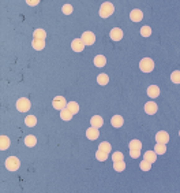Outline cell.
<instances>
[{
    "label": "cell",
    "mask_w": 180,
    "mask_h": 193,
    "mask_svg": "<svg viewBox=\"0 0 180 193\" xmlns=\"http://www.w3.org/2000/svg\"><path fill=\"white\" fill-rule=\"evenodd\" d=\"M113 11H115V7H113L112 3L105 2L100 7V16L101 18H108V16H110L113 14Z\"/></svg>",
    "instance_id": "6da1fadb"
},
{
    "label": "cell",
    "mask_w": 180,
    "mask_h": 193,
    "mask_svg": "<svg viewBox=\"0 0 180 193\" xmlns=\"http://www.w3.org/2000/svg\"><path fill=\"white\" fill-rule=\"evenodd\" d=\"M139 68L143 71V73H150V71H153V68H154V62L151 60L150 58H143L139 63Z\"/></svg>",
    "instance_id": "7a4b0ae2"
},
{
    "label": "cell",
    "mask_w": 180,
    "mask_h": 193,
    "mask_svg": "<svg viewBox=\"0 0 180 193\" xmlns=\"http://www.w3.org/2000/svg\"><path fill=\"white\" fill-rule=\"evenodd\" d=\"M20 166V162L18 158H15V156H10V158H7V160H6V167H7V170H10V171H16L19 168Z\"/></svg>",
    "instance_id": "3957f363"
},
{
    "label": "cell",
    "mask_w": 180,
    "mask_h": 193,
    "mask_svg": "<svg viewBox=\"0 0 180 193\" xmlns=\"http://www.w3.org/2000/svg\"><path fill=\"white\" fill-rule=\"evenodd\" d=\"M30 107H32V103L29 101V99L22 97V99H19L18 101H16V108H18V111H20V112L29 111Z\"/></svg>",
    "instance_id": "277c9868"
},
{
    "label": "cell",
    "mask_w": 180,
    "mask_h": 193,
    "mask_svg": "<svg viewBox=\"0 0 180 193\" xmlns=\"http://www.w3.org/2000/svg\"><path fill=\"white\" fill-rule=\"evenodd\" d=\"M52 106H53L55 110L61 111L63 108L67 107V101H65V99L63 97V96H56V97L53 99V101H52Z\"/></svg>",
    "instance_id": "5b68a950"
},
{
    "label": "cell",
    "mask_w": 180,
    "mask_h": 193,
    "mask_svg": "<svg viewBox=\"0 0 180 193\" xmlns=\"http://www.w3.org/2000/svg\"><path fill=\"white\" fill-rule=\"evenodd\" d=\"M85 45L86 44L83 43L82 39H75V40H72V43H71V48H72V51H75V52H82Z\"/></svg>",
    "instance_id": "8992f818"
},
{
    "label": "cell",
    "mask_w": 180,
    "mask_h": 193,
    "mask_svg": "<svg viewBox=\"0 0 180 193\" xmlns=\"http://www.w3.org/2000/svg\"><path fill=\"white\" fill-rule=\"evenodd\" d=\"M81 39L83 40V43L86 45H92V44H94V41H96V36H94V33H92V32H85L82 34Z\"/></svg>",
    "instance_id": "52a82bcc"
},
{
    "label": "cell",
    "mask_w": 180,
    "mask_h": 193,
    "mask_svg": "<svg viewBox=\"0 0 180 193\" xmlns=\"http://www.w3.org/2000/svg\"><path fill=\"white\" fill-rule=\"evenodd\" d=\"M86 136H88L89 140H97L100 137V132H98V127H89L88 130H86Z\"/></svg>",
    "instance_id": "ba28073f"
},
{
    "label": "cell",
    "mask_w": 180,
    "mask_h": 193,
    "mask_svg": "<svg viewBox=\"0 0 180 193\" xmlns=\"http://www.w3.org/2000/svg\"><path fill=\"white\" fill-rule=\"evenodd\" d=\"M109 36L113 41H120L123 39V32H122V29H119V27H113V29L110 30Z\"/></svg>",
    "instance_id": "9c48e42d"
},
{
    "label": "cell",
    "mask_w": 180,
    "mask_h": 193,
    "mask_svg": "<svg viewBox=\"0 0 180 193\" xmlns=\"http://www.w3.org/2000/svg\"><path fill=\"white\" fill-rule=\"evenodd\" d=\"M157 104H155L154 101H147L146 104H145V112L149 114V115H153V114L157 112Z\"/></svg>",
    "instance_id": "30bf717a"
},
{
    "label": "cell",
    "mask_w": 180,
    "mask_h": 193,
    "mask_svg": "<svg viewBox=\"0 0 180 193\" xmlns=\"http://www.w3.org/2000/svg\"><path fill=\"white\" fill-rule=\"evenodd\" d=\"M155 141L160 144H167L169 141V134L167 132H158L155 134Z\"/></svg>",
    "instance_id": "8fae6325"
},
{
    "label": "cell",
    "mask_w": 180,
    "mask_h": 193,
    "mask_svg": "<svg viewBox=\"0 0 180 193\" xmlns=\"http://www.w3.org/2000/svg\"><path fill=\"white\" fill-rule=\"evenodd\" d=\"M147 95H149V97H151V99L158 97V96H160V88H158L157 85H150V87L147 88Z\"/></svg>",
    "instance_id": "7c38bea8"
},
{
    "label": "cell",
    "mask_w": 180,
    "mask_h": 193,
    "mask_svg": "<svg viewBox=\"0 0 180 193\" xmlns=\"http://www.w3.org/2000/svg\"><path fill=\"white\" fill-rule=\"evenodd\" d=\"M130 18L133 22H141L142 18H143V14H142L141 10H133L130 14Z\"/></svg>",
    "instance_id": "4fadbf2b"
},
{
    "label": "cell",
    "mask_w": 180,
    "mask_h": 193,
    "mask_svg": "<svg viewBox=\"0 0 180 193\" xmlns=\"http://www.w3.org/2000/svg\"><path fill=\"white\" fill-rule=\"evenodd\" d=\"M110 123H112L113 127H122L124 120L120 115H115V116H112V119H110Z\"/></svg>",
    "instance_id": "5bb4252c"
},
{
    "label": "cell",
    "mask_w": 180,
    "mask_h": 193,
    "mask_svg": "<svg viewBox=\"0 0 180 193\" xmlns=\"http://www.w3.org/2000/svg\"><path fill=\"white\" fill-rule=\"evenodd\" d=\"M90 123H92V126H94V127H101L102 123H104V120H102V118L100 115H94L92 119H90Z\"/></svg>",
    "instance_id": "9a60e30c"
},
{
    "label": "cell",
    "mask_w": 180,
    "mask_h": 193,
    "mask_svg": "<svg viewBox=\"0 0 180 193\" xmlns=\"http://www.w3.org/2000/svg\"><path fill=\"white\" fill-rule=\"evenodd\" d=\"M33 47H34V49H37V51L44 49V48H45L44 39H34L33 40Z\"/></svg>",
    "instance_id": "2e32d148"
},
{
    "label": "cell",
    "mask_w": 180,
    "mask_h": 193,
    "mask_svg": "<svg viewBox=\"0 0 180 193\" xmlns=\"http://www.w3.org/2000/svg\"><path fill=\"white\" fill-rule=\"evenodd\" d=\"M145 159L149 160L150 163H154L155 160H157V153L154 152V151H147V152H145Z\"/></svg>",
    "instance_id": "e0dca14e"
},
{
    "label": "cell",
    "mask_w": 180,
    "mask_h": 193,
    "mask_svg": "<svg viewBox=\"0 0 180 193\" xmlns=\"http://www.w3.org/2000/svg\"><path fill=\"white\" fill-rule=\"evenodd\" d=\"M105 63H106V59H105V56H102V55H97L94 58V64L97 67H104Z\"/></svg>",
    "instance_id": "ac0fdd59"
},
{
    "label": "cell",
    "mask_w": 180,
    "mask_h": 193,
    "mask_svg": "<svg viewBox=\"0 0 180 193\" xmlns=\"http://www.w3.org/2000/svg\"><path fill=\"white\" fill-rule=\"evenodd\" d=\"M72 115H74V114H72L70 110L67 108V107L61 110V112H60V116H61V119H63V120H70L72 118Z\"/></svg>",
    "instance_id": "d6986e66"
},
{
    "label": "cell",
    "mask_w": 180,
    "mask_h": 193,
    "mask_svg": "<svg viewBox=\"0 0 180 193\" xmlns=\"http://www.w3.org/2000/svg\"><path fill=\"white\" fill-rule=\"evenodd\" d=\"M10 147V139L7 136H2L0 137V149L4 151Z\"/></svg>",
    "instance_id": "ffe728a7"
},
{
    "label": "cell",
    "mask_w": 180,
    "mask_h": 193,
    "mask_svg": "<svg viewBox=\"0 0 180 193\" xmlns=\"http://www.w3.org/2000/svg\"><path fill=\"white\" fill-rule=\"evenodd\" d=\"M154 152L157 155H164L165 152H167V147H165V144L157 143V145H154Z\"/></svg>",
    "instance_id": "44dd1931"
},
{
    "label": "cell",
    "mask_w": 180,
    "mask_h": 193,
    "mask_svg": "<svg viewBox=\"0 0 180 193\" xmlns=\"http://www.w3.org/2000/svg\"><path fill=\"white\" fill-rule=\"evenodd\" d=\"M37 144V139L34 136H27L25 139V145L26 147H34Z\"/></svg>",
    "instance_id": "7402d4cb"
},
{
    "label": "cell",
    "mask_w": 180,
    "mask_h": 193,
    "mask_svg": "<svg viewBox=\"0 0 180 193\" xmlns=\"http://www.w3.org/2000/svg\"><path fill=\"white\" fill-rule=\"evenodd\" d=\"M67 108L70 110L72 114H77L79 111V104L75 101H70V103H67Z\"/></svg>",
    "instance_id": "603a6c76"
},
{
    "label": "cell",
    "mask_w": 180,
    "mask_h": 193,
    "mask_svg": "<svg viewBox=\"0 0 180 193\" xmlns=\"http://www.w3.org/2000/svg\"><path fill=\"white\" fill-rule=\"evenodd\" d=\"M113 168H115L116 171H123L124 168H126V163H124V160L113 162Z\"/></svg>",
    "instance_id": "cb8c5ba5"
},
{
    "label": "cell",
    "mask_w": 180,
    "mask_h": 193,
    "mask_svg": "<svg viewBox=\"0 0 180 193\" xmlns=\"http://www.w3.org/2000/svg\"><path fill=\"white\" fill-rule=\"evenodd\" d=\"M98 149H101V151H104V152L109 153V152H110V149H112V147H110V144H109V143H106V141H102V143L98 145Z\"/></svg>",
    "instance_id": "d4e9b609"
},
{
    "label": "cell",
    "mask_w": 180,
    "mask_h": 193,
    "mask_svg": "<svg viewBox=\"0 0 180 193\" xmlns=\"http://www.w3.org/2000/svg\"><path fill=\"white\" fill-rule=\"evenodd\" d=\"M96 158H97V160H100V162H105L106 158H108V153L104 152V151H101V149H98L96 152Z\"/></svg>",
    "instance_id": "484cf974"
},
{
    "label": "cell",
    "mask_w": 180,
    "mask_h": 193,
    "mask_svg": "<svg viewBox=\"0 0 180 193\" xmlns=\"http://www.w3.org/2000/svg\"><path fill=\"white\" fill-rule=\"evenodd\" d=\"M25 123L29 127H33V126H36V123H37V119H36V116L34 115H29L27 118L25 119Z\"/></svg>",
    "instance_id": "4316f807"
},
{
    "label": "cell",
    "mask_w": 180,
    "mask_h": 193,
    "mask_svg": "<svg viewBox=\"0 0 180 193\" xmlns=\"http://www.w3.org/2000/svg\"><path fill=\"white\" fill-rule=\"evenodd\" d=\"M130 149H142V143L139 140H133L130 141Z\"/></svg>",
    "instance_id": "83f0119b"
},
{
    "label": "cell",
    "mask_w": 180,
    "mask_h": 193,
    "mask_svg": "<svg viewBox=\"0 0 180 193\" xmlns=\"http://www.w3.org/2000/svg\"><path fill=\"white\" fill-rule=\"evenodd\" d=\"M108 81H109V78H108V75L106 74H100L98 77H97V82H98L100 85H106L108 84Z\"/></svg>",
    "instance_id": "f1b7e54d"
},
{
    "label": "cell",
    "mask_w": 180,
    "mask_h": 193,
    "mask_svg": "<svg viewBox=\"0 0 180 193\" xmlns=\"http://www.w3.org/2000/svg\"><path fill=\"white\" fill-rule=\"evenodd\" d=\"M139 167H141V168H142V170H143V171H149V170H150V168H151V163H150V162H149V160L143 159V160L141 162Z\"/></svg>",
    "instance_id": "f546056e"
},
{
    "label": "cell",
    "mask_w": 180,
    "mask_h": 193,
    "mask_svg": "<svg viewBox=\"0 0 180 193\" xmlns=\"http://www.w3.org/2000/svg\"><path fill=\"white\" fill-rule=\"evenodd\" d=\"M34 39H45V36H47V33H45V30L43 29H37L34 30Z\"/></svg>",
    "instance_id": "4dcf8cb0"
},
{
    "label": "cell",
    "mask_w": 180,
    "mask_h": 193,
    "mask_svg": "<svg viewBox=\"0 0 180 193\" xmlns=\"http://www.w3.org/2000/svg\"><path fill=\"white\" fill-rule=\"evenodd\" d=\"M171 80H172V82H175V84H180V71H173V73L171 74Z\"/></svg>",
    "instance_id": "1f68e13d"
},
{
    "label": "cell",
    "mask_w": 180,
    "mask_h": 193,
    "mask_svg": "<svg viewBox=\"0 0 180 193\" xmlns=\"http://www.w3.org/2000/svg\"><path fill=\"white\" fill-rule=\"evenodd\" d=\"M141 34H142L143 37H149V36L151 34V29H150L149 26H142V27H141Z\"/></svg>",
    "instance_id": "d6a6232c"
},
{
    "label": "cell",
    "mask_w": 180,
    "mask_h": 193,
    "mask_svg": "<svg viewBox=\"0 0 180 193\" xmlns=\"http://www.w3.org/2000/svg\"><path fill=\"white\" fill-rule=\"evenodd\" d=\"M61 11H63V14H65V15H70V14H72V6L71 4H64L63 8H61Z\"/></svg>",
    "instance_id": "836d02e7"
},
{
    "label": "cell",
    "mask_w": 180,
    "mask_h": 193,
    "mask_svg": "<svg viewBox=\"0 0 180 193\" xmlns=\"http://www.w3.org/2000/svg\"><path fill=\"white\" fill-rule=\"evenodd\" d=\"M112 160L113 162H117V160H124V156L122 152H115L112 155Z\"/></svg>",
    "instance_id": "e575fe53"
},
{
    "label": "cell",
    "mask_w": 180,
    "mask_h": 193,
    "mask_svg": "<svg viewBox=\"0 0 180 193\" xmlns=\"http://www.w3.org/2000/svg\"><path fill=\"white\" fill-rule=\"evenodd\" d=\"M130 156L137 159V158L141 156V149H130Z\"/></svg>",
    "instance_id": "d590c367"
},
{
    "label": "cell",
    "mask_w": 180,
    "mask_h": 193,
    "mask_svg": "<svg viewBox=\"0 0 180 193\" xmlns=\"http://www.w3.org/2000/svg\"><path fill=\"white\" fill-rule=\"evenodd\" d=\"M26 3L29 6H37L40 3V0H26Z\"/></svg>",
    "instance_id": "8d00e7d4"
},
{
    "label": "cell",
    "mask_w": 180,
    "mask_h": 193,
    "mask_svg": "<svg viewBox=\"0 0 180 193\" xmlns=\"http://www.w3.org/2000/svg\"><path fill=\"white\" fill-rule=\"evenodd\" d=\"M179 136H180V132H179Z\"/></svg>",
    "instance_id": "74e56055"
}]
</instances>
